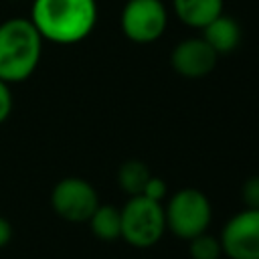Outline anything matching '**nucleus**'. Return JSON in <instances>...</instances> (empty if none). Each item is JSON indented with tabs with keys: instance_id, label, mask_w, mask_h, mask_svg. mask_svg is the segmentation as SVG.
<instances>
[{
	"instance_id": "obj_10",
	"label": "nucleus",
	"mask_w": 259,
	"mask_h": 259,
	"mask_svg": "<svg viewBox=\"0 0 259 259\" xmlns=\"http://www.w3.org/2000/svg\"><path fill=\"white\" fill-rule=\"evenodd\" d=\"M225 8V0H172L178 20L190 28H202Z\"/></svg>"
},
{
	"instance_id": "obj_8",
	"label": "nucleus",
	"mask_w": 259,
	"mask_h": 259,
	"mask_svg": "<svg viewBox=\"0 0 259 259\" xmlns=\"http://www.w3.org/2000/svg\"><path fill=\"white\" fill-rule=\"evenodd\" d=\"M219 55L208 47L202 36H188L180 40L170 53V65L174 73L184 79H202L217 67Z\"/></svg>"
},
{
	"instance_id": "obj_15",
	"label": "nucleus",
	"mask_w": 259,
	"mask_h": 259,
	"mask_svg": "<svg viewBox=\"0 0 259 259\" xmlns=\"http://www.w3.org/2000/svg\"><path fill=\"white\" fill-rule=\"evenodd\" d=\"M142 196L162 202V200H164V196H166V182H164L162 178H158V176H154V174H152V176H150V180H148V182H146V186H144Z\"/></svg>"
},
{
	"instance_id": "obj_4",
	"label": "nucleus",
	"mask_w": 259,
	"mask_h": 259,
	"mask_svg": "<svg viewBox=\"0 0 259 259\" xmlns=\"http://www.w3.org/2000/svg\"><path fill=\"white\" fill-rule=\"evenodd\" d=\"M121 210V239L138 249L154 247L166 233L164 204L146 196H130Z\"/></svg>"
},
{
	"instance_id": "obj_11",
	"label": "nucleus",
	"mask_w": 259,
	"mask_h": 259,
	"mask_svg": "<svg viewBox=\"0 0 259 259\" xmlns=\"http://www.w3.org/2000/svg\"><path fill=\"white\" fill-rule=\"evenodd\" d=\"M87 223L91 227V233L99 241L121 239V210L113 204H101L99 202Z\"/></svg>"
},
{
	"instance_id": "obj_13",
	"label": "nucleus",
	"mask_w": 259,
	"mask_h": 259,
	"mask_svg": "<svg viewBox=\"0 0 259 259\" xmlns=\"http://www.w3.org/2000/svg\"><path fill=\"white\" fill-rule=\"evenodd\" d=\"M186 243H188V253L192 259H221V255H223L221 239L210 235L208 231L192 237Z\"/></svg>"
},
{
	"instance_id": "obj_9",
	"label": "nucleus",
	"mask_w": 259,
	"mask_h": 259,
	"mask_svg": "<svg viewBox=\"0 0 259 259\" xmlns=\"http://www.w3.org/2000/svg\"><path fill=\"white\" fill-rule=\"evenodd\" d=\"M202 38L208 42V47L221 57V55H229L233 53L241 40H243V28H241V22L231 16V14H225L221 12L219 16H214L208 24H204L202 28Z\"/></svg>"
},
{
	"instance_id": "obj_12",
	"label": "nucleus",
	"mask_w": 259,
	"mask_h": 259,
	"mask_svg": "<svg viewBox=\"0 0 259 259\" xmlns=\"http://www.w3.org/2000/svg\"><path fill=\"white\" fill-rule=\"evenodd\" d=\"M150 176H152V170L146 162L125 160L117 170V184L127 196H140Z\"/></svg>"
},
{
	"instance_id": "obj_5",
	"label": "nucleus",
	"mask_w": 259,
	"mask_h": 259,
	"mask_svg": "<svg viewBox=\"0 0 259 259\" xmlns=\"http://www.w3.org/2000/svg\"><path fill=\"white\" fill-rule=\"evenodd\" d=\"M119 26L132 42H156L166 32L168 8L162 0H127L119 14Z\"/></svg>"
},
{
	"instance_id": "obj_3",
	"label": "nucleus",
	"mask_w": 259,
	"mask_h": 259,
	"mask_svg": "<svg viewBox=\"0 0 259 259\" xmlns=\"http://www.w3.org/2000/svg\"><path fill=\"white\" fill-rule=\"evenodd\" d=\"M164 217L166 231L182 241H190L192 237L208 231L212 206L202 190L186 186L168 198V202L164 204Z\"/></svg>"
},
{
	"instance_id": "obj_6",
	"label": "nucleus",
	"mask_w": 259,
	"mask_h": 259,
	"mask_svg": "<svg viewBox=\"0 0 259 259\" xmlns=\"http://www.w3.org/2000/svg\"><path fill=\"white\" fill-rule=\"evenodd\" d=\"M99 204L97 190L85 178L69 176L59 180L51 192L53 210L69 223H87Z\"/></svg>"
},
{
	"instance_id": "obj_14",
	"label": "nucleus",
	"mask_w": 259,
	"mask_h": 259,
	"mask_svg": "<svg viewBox=\"0 0 259 259\" xmlns=\"http://www.w3.org/2000/svg\"><path fill=\"white\" fill-rule=\"evenodd\" d=\"M241 200L245 208H259V174L249 176L241 186Z\"/></svg>"
},
{
	"instance_id": "obj_17",
	"label": "nucleus",
	"mask_w": 259,
	"mask_h": 259,
	"mask_svg": "<svg viewBox=\"0 0 259 259\" xmlns=\"http://www.w3.org/2000/svg\"><path fill=\"white\" fill-rule=\"evenodd\" d=\"M10 239H12V227L4 217H0V249L4 245H8Z\"/></svg>"
},
{
	"instance_id": "obj_7",
	"label": "nucleus",
	"mask_w": 259,
	"mask_h": 259,
	"mask_svg": "<svg viewBox=\"0 0 259 259\" xmlns=\"http://www.w3.org/2000/svg\"><path fill=\"white\" fill-rule=\"evenodd\" d=\"M223 255L229 259H259V208L235 212L223 227Z\"/></svg>"
},
{
	"instance_id": "obj_1",
	"label": "nucleus",
	"mask_w": 259,
	"mask_h": 259,
	"mask_svg": "<svg viewBox=\"0 0 259 259\" xmlns=\"http://www.w3.org/2000/svg\"><path fill=\"white\" fill-rule=\"evenodd\" d=\"M30 22L42 40L75 45L91 34L97 24L95 0H34Z\"/></svg>"
},
{
	"instance_id": "obj_2",
	"label": "nucleus",
	"mask_w": 259,
	"mask_h": 259,
	"mask_svg": "<svg viewBox=\"0 0 259 259\" xmlns=\"http://www.w3.org/2000/svg\"><path fill=\"white\" fill-rule=\"evenodd\" d=\"M42 36L30 18H8L0 24V79L20 83L38 67Z\"/></svg>"
},
{
	"instance_id": "obj_16",
	"label": "nucleus",
	"mask_w": 259,
	"mask_h": 259,
	"mask_svg": "<svg viewBox=\"0 0 259 259\" xmlns=\"http://www.w3.org/2000/svg\"><path fill=\"white\" fill-rule=\"evenodd\" d=\"M10 83L0 79V123H4L12 111V93H10Z\"/></svg>"
}]
</instances>
